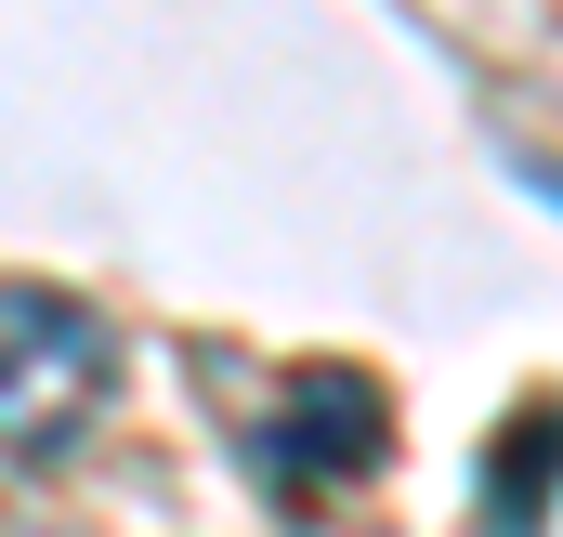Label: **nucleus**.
Masks as SVG:
<instances>
[{
    "label": "nucleus",
    "mask_w": 563,
    "mask_h": 537,
    "mask_svg": "<svg viewBox=\"0 0 563 537\" xmlns=\"http://www.w3.org/2000/svg\"><path fill=\"white\" fill-rule=\"evenodd\" d=\"M106 381H119L106 315H92L79 288L13 275V302H0V419H13V472H53V459L92 432Z\"/></svg>",
    "instance_id": "f257e3e1"
}]
</instances>
